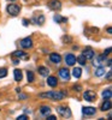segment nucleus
<instances>
[{"label": "nucleus", "mask_w": 112, "mask_h": 120, "mask_svg": "<svg viewBox=\"0 0 112 120\" xmlns=\"http://www.w3.org/2000/svg\"><path fill=\"white\" fill-rule=\"evenodd\" d=\"M76 61L80 64V65H86V61H87V59L83 56V55H80V56H77V59H76Z\"/></svg>", "instance_id": "nucleus-21"}, {"label": "nucleus", "mask_w": 112, "mask_h": 120, "mask_svg": "<svg viewBox=\"0 0 112 120\" xmlns=\"http://www.w3.org/2000/svg\"><path fill=\"white\" fill-rule=\"evenodd\" d=\"M47 77H48V78H47V84H48L49 86H52V88L57 86V84H58L57 78L53 77V76H47Z\"/></svg>", "instance_id": "nucleus-11"}, {"label": "nucleus", "mask_w": 112, "mask_h": 120, "mask_svg": "<svg viewBox=\"0 0 112 120\" xmlns=\"http://www.w3.org/2000/svg\"><path fill=\"white\" fill-rule=\"evenodd\" d=\"M40 112H41V114H44V115H48L51 113V108L48 106H41L40 107Z\"/></svg>", "instance_id": "nucleus-17"}, {"label": "nucleus", "mask_w": 112, "mask_h": 120, "mask_svg": "<svg viewBox=\"0 0 112 120\" xmlns=\"http://www.w3.org/2000/svg\"><path fill=\"white\" fill-rule=\"evenodd\" d=\"M12 56H13V58H16V56H17V58H22V56L27 58V55H25L22 51H16V52H13V53H12Z\"/></svg>", "instance_id": "nucleus-22"}, {"label": "nucleus", "mask_w": 112, "mask_h": 120, "mask_svg": "<svg viewBox=\"0 0 112 120\" xmlns=\"http://www.w3.org/2000/svg\"><path fill=\"white\" fill-rule=\"evenodd\" d=\"M64 91H48V93H41L39 94L40 97H46V98H52V100H63L65 97Z\"/></svg>", "instance_id": "nucleus-1"}, {"label": "nucleus", "mask_w": 112, "mask_h": 120, "mask_svg": "<svg viewBox=\"0 0 112 120\" xmlns=\"http://www.w3.org/2000/svg\"><path fill=\"white\" fill-rule=\"evenodd\" d=\"M13 73H15V81H16V82H21L22 78H23V73H22L21 70L16 68L15 71H13Z\"/></svg>", "instance_id": "nucleus-14"}, {"label": "nucleus", "mask_w": 112, "mask_h": 120, "mask_svg": "<svg viewBox=\"0 0 112 120\" xmlns=\"http://www.w3.org/2000/svg\"><path fill=\"white\" fill-rule=\"evenodd\" d=\"M103 60H105V55H98V56L94 59L93 65H94V66H100L101 63H103Z\"/></svg>", "instance_id": "nucleus-16"}, {"label": "nucleus", "mask_w": 112, "mask_h": 120, "mask_svg": "<svg viewBox=\"0 0 112 120\" xmlns=\"http://www.w3.org/2000/svg\"><path fill=\"white\" fill-rule=\"evenodd\" d=\"M7 12H8V15H11V16H17L18 13H19V11H21V7H19V5H17V4H10L8 6H7Z\"/></svg>", "instance_id": "nucleus-2"}, {"label": "nucleus", "mask_w": 112, "mask_h": 120, "mask_svg": "<svg viewBox=\"0 0 112 120\" xmlns=\"http://www.w3.org/2000/svg\"><path fill=\"white\" fill-rule=\"evenodd\" d=\"M49 60L53 64H59L60 61H62V56H60L58 53H52V54L49 55Z\"/></svg>", "instance_id": "nucleus-10"}, {"label": "nucleus", "mask_w": 112, "mask_h": 120, "mask_svg": "<svg viewBox=\"0 0 112 120\" xmlns=\"http://www.w3.org/2000/svg\"><path fill=\"white\" fill-rule=\"evenodd\" d=\"M65 63L68 66H74L75 63H76V56L74 54H68L65 56Z\"/></svg>", "instance_id": "nucleus-7"}, {"label": "nucleus", "mask_w": 112, "mask_h": 120, "mask_svg": "<svg viewBox=\"0 0 112 120\" xmlns=\"http://www.w3.org/2000/svg\"><path fill=\"white\" fill-rule=\"evenodd\" d=\"M27 78H28V82L29 83H33L34 82V73L32 71H28L27 72Z\"/></svg>", "instance_id": "nucleus-23"}, {"label": "nucleus", "mask_w": 112, "mask_h": 120, "mask_svg": "<svg viewBox=\"0 0 112 120\" xmlns=\"http://www.w3.org/2000/svg\"><path fill=\"white\" fill-rule=\"evenodd\" d=\"M111 78H112V72L108 71V73H107V79H108V81H111Z\"/></svg>", "instance_id": "nucleus-30"}, {"label": "nucleus", "mask_w": 112, "mask_h": 120, "mask_svg": "<svg viewBox=\"0 0 112 120\" xmlns=\"http://www.w3.org/2000/svg\"><path fill=\"white\" fill-rule=\"evenodd\" d=\"M105 68L104 67H101V66H99L98 68H96V71H95V76L96 77H101V76H103V75H105Z\"/></svg>", "instance_id": "nucleus-19"}, {"label": "nucleus", "mask_w": 112, "mask_h": 120, "mask_svg": "<svg viewBox=\"0 0 112 120\" xmlns=\"http://www.w3.org/2000/svg\"><path fill=\"white\" fill-rule=\"evenodd\" d=\"M83 98L88 102H93L96 98V94H95V91H93V90H87V91H84V94H83Z\"/></svg>", "instance_id": "nucleus-4"}, {"label": "nucleus", "mask_w": 112, "mask_h": 120, "mask_svg": "<svg viewBox=\"0 0 112 120\" xmlns=\"http://www.w3.org/2000/svg\"><path fill=\"white\" fill-rule=\"evenodd\" d=\"M37 71H39L40 75L44 76V77H47L48 73H49V70H48L47 67H45V66H40V67L37 68Z\"/></svg>", "instance_id": "nucleus-15"}, {"label": "nucleus", "mask_w": 112, "mask_h": 120, "mask_svg": "<svg viewBox=\"0 0 112 120\" xmlns=\"http://www.w3.org/2000/svg\"><path fill=\"white\" fill-rule=\"evenodd\" d=\"M59 76L62 77L64 81H69V79H70V72H69V70L65 68V67L60 68L59 70Z\"/></svg>", "instance_id": "nucleus-8"}, {"label": "nucleus", "mask_w": 112, "mask_h": 120, "mask_svg": "<svg viewBox=\"0 0 112 120\" xmlns=\"http://www.w3.org/2000/svg\"><path fill=\"white\" fill-rule=\"evenodd\" d=\"M101 111L103 112H106V111H110L111 109V101H110V98H106L105 101H104V103L101 105Z\"/></svg>", "instance_id": "nucleus-12"}, {"label": "nucleus", "mask_w": 112, "mask_h": 120, "mask_svg": "<svg viewBox=\"0 0 112 120\" xmlns=\"http://www.w3.org/2000/svg\"><path fill=\"white\" fill-rule=\"evenodd\" d=\"M18 63H19L18 59H15V60H13V64H18Z\"/></svg>", "instance_id": "nucleus-34"}, {"label": "nucleus", "mask_w": 112, "mask_h": 120, "mask_svg": "<svg viewBox=\"0 0 112 120\" xmlns=\"http://www.w3.org/2000/svg\"><path fill=\"white\" fill-rule=\"evenodd\" d=\"M54 21L60 23V22H66V18H63V17H60V16H54Z\"/></svg>", "instance_id": "nucleus-24"}, {"label": "nucleus", "mask_w": 112, "mask_h": 120, "mask_svg": "<svg viewBox=\"0 0 112 120\" xmlns=\"http://www.w3.org/2000/svg\"><path fill=\"white\" fill-rule=\"evenodd\" d=\"M81 75H82V70H81L80 67H75V68L72 70V76H74L75 78H80Z\"/></svg>", "instance_id": "nucleus-18"}, {"label": "nucleus", "mask_w": 112, "mask_h": 120, "mask_svg": "<svg viewBox=\"0 0 112 120\" xmlns=\"http://www.w3.org/2000/svg\"><path fill=\"white\" fill-rule=\"evenodd\" d=\"M49 7L52 8V10H60L62 4H60L59 0H52V1L49 3Z\"/></svg>", "instance_id": "nucleus-13"}, {"label": "nucleus", "mask_w": 112, "mask_h": 120, "mask_svg": "<svg viewBox=\"0 0 112 120\" xmlns=\"http://www.w3.org/2000/svg\"><path fill=\"white\" fill-rule=\"evenodd\" d=\"M74 90L75 91H81V90H82V86L81 85H74Z\"/></svg>", "instance_id": "nucleus-26"}, {"label": "nucleus", "mask_w": 112, "mask_h": 120, "mask_svg": "<svg viewBox=\"0 0 112 120\" xmlns=\"http://www.w3.org/2000/svg\"><path fill=\"white\" fill-rule=\"evenodd\" d=\"M7 76V70L6 68H0V78H4Z\"/></svg>", "instance_id": "nucleus-25"}, {"label": "nucleus", "mask_w": 112, "mask_h": 120, "mask_svg": "<svg viewBox=\"0 0 112 120\" xmlns=\"http://www.w3.org/2000/svg\"><path fill=\"white\" fill-rule=\"evenodd\" d=\"M82 113L84 115H94L96 113V108H94V107H83Z\"/></svg>", "instance_id": "nucleus-9"}, {"label": "nucleus", "mask_w": 112, "mask_h": 120, "mask_svg": "<svg viewBox=\"0 0 112 120\" xmlns=\"http://www.w3.org/2000/svg\"><path fill=\"white\" fill-rule=\"evenodd\" d=\"M47 119H48V120H56L57 118H56L54 115H47Z\"/></svg>", "instance_id": "nucleus-29"}, {"label": "nucleus", "mask_w": 112, "mask_h": 120, "mask_svg": "<svg viewBox=\"0 0 112 120\" xmlns=\"http://www.w3.org/2000/svg\"><path fill=\"white\" fill-rule=\"evenodd\" d=\"M19 98H27V95H19Z\"/></svg>", "instance_id": "nucleus-33"}, {"label": "nucleus", "mask_w": 112, "mask_h": 120, "mask_svg": "<svg viewBox=\"0 0 112 120\" xmlns=\"http://www.w3.org/2000/svg\"><path fill=\"white\" fill-rule=\"evenodd\" d=\"M21 46H22L23 48H25V49L32 48V47H33V40L30 38V37H25V38H23L22 41H21Z\"/></svg>", "instance_id": "nucleus-5"}, {"label": "nucleus", "mask_w": 112, "mask_h": 120, "mask_svg": "<svg viewBox=\"0 0 112 120\" xmlns=\"http://www.w3.org/2000/svg\"><path fill=\"white\" fill-rule=\"evenodd\" d=\"M111 95H112V93H111V89L108 88V89H105L104 91H103V97L106 100V98H111Z\"/></svg>", "instance_id": "nucleus-20"}, {"label": "nucleus", "mask_w": 112, "mask_h": 120, "mask_svg": "<svg viewBox=\"0 0 112 120\" xmlns=\"http://www.w3.org/2000/svg\"><path fill=\"white\" fill-rule=\"evenodd\" d=\"M57 112H58V114H60L64 118H70L71 116V112H70L69 107H65V106H59L57 108Z\"/></svg>", "instance_id": "nucleus-3"}, {"label": "nucleus", "mask_w": 112, "mask_h": 120, "mask_svg": "<svg viewBox=\"0 0 112 120\" xmlns=\"http://www.w3.org/2000/svg\"><path fill=\"white\" fill-rule=\"evenodd\" d=\"M82 55H83L86 59H93V58H94V52H93V49H92L90 47H87V48L83 49Z\"/></svg>", "instance_id": "nucleus-6"}, {"label": "nucleus", "mask_w": 112, "mask_h": 120, "mask_svg": "<svg viewBox=\"0 0 112 120\" xmlns=\"http://www.w3.org/2000/svg\"><path fill=\"white\" fill-rule=\"evenodd\" d=\"M111 64H112V63H111V60H107V65H108V66H111Z\"/></svg>", "instance_id": "nucleus-35"}, {"label": "nucleus", "mask_w": 112, "mask_h": 120, "mask_svg": "<svg viewBox=\"0 0 112 120\" xmlns=\"http://www.w3.org/2000/svg\"><path fill=\"white\" fill-rule=\"evenodd\" d=\"M23 24L24 25H28V21H27V19H23Z\"/></svg>", "instance_id": "nucleus-32"}, {"label": "nucleus", "mask_w": 112, "mask_h": 120, "mask_svg": "<svg viewBox=\"0 0 112 120\" xmlns=\"http://www.w3.org/2000/svg\"><path fill=\"white\" fill-rule=\"evenodd\" d=\"M110 53H111V48H107V49H106V51L104 52V55L106 56V55H108Z\"/></svg>", "instance_id": "nucleus-28"}, {"label": "nucleus", "mask_w": 112, "mask_h": 120, "mask_svg": "<svg viewBox=\"0 0 112 120\" xmlns=\"http://www.w3.org/2000/svg\"><path fill=\"white\" fill-rule=\"evenodd\" d=\"M107 33H108V34H112V28H111V26L107 28Z\"/></svg>", "instance_id": "nucleus-31"}, {"label": "nucleus", "mask_w": 112, "mask_h": 120, "mask_svg": "<svg viewBox=\"0 0 112 120\" xmlns=\"http://www.w3.org/2000/svg\"><path fill=\"white\" fill-rule=\"evenodd\" d=\"M11 1H15V0H11Z\"/></svg>", "instance_id": "nucleus-36"}, {"label": "nucleus", "mask_w": 112, "mask_h": 120, "mask_svg": "<svg viewBox=\"0 0 112 120\" xmlns=\"http://www.w3.org/2000/svg\"><path fill=\"white\" fill-rule=\"evenodd\" d=\"M17 119H18V120H27V119H28V116H27L25 114H23V115H19Z\"/></svg>", "instance_id": "nucleus-27"}]
</instances>
